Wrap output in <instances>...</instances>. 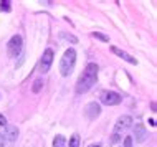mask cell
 <instances>
[{
  "instance_id": "cell-1",
  "label": "cell",
  "mask_w": 157,
  "mask_h": 147,
  "mask_svg": "<svg viewBox=\"0 0 157 147\" xmlns=\"http://www.w3.org/2000/svg\"><path fill=\"white\" fill-rule=\"evenodd\" d=\"M96 79H98V65L96 63H88L83 74L76 83V94H83L86 91H90L94 86Z\"/></svg>"
},
{
  "instance_id": "cell-2",
  "label": "cell",
  "mask_w": 157,
  "mask_h": 147,
  "mask_svg": "<svg viewBox=\"0 0 157 147\" xmlns=\"http://www.w3.org/2000/svg\"><path fill=\"white\" fill-rule=\"evenodd\" d=\"M75 65H76V51L73 48H68L65 51V55L61 56V61H60L61 76H70L75 70Z\"/></svg>"
},
{
  "instance_id": "cell-3",
  "label": "cell",
  "mask_w": 157,
  "mask_h": 147,
  "mask_svg": "<svg viewBox=\"0 0 157 147\" xmlns=\"http://www.w3.org/2000/svg\"><path fill=\"white\" fill-rule=\"evenodd\" d=\"M22 48H23V38L20 35H13L7 45L8 55H10V56H18V55L22 53Z\"/></svg>"
},
{
  "instance_id": "cell-4",
  "label": "cell",
  "mask_w": 157,
  "mask_h": 147,
  "mask_svg": "<svg viewBox=\"0 0 157 147\" xmlns=\"http://www.w3.org/2000/svg\"><path fill=\"white\" fill-rule=\"evenodd\" d=\"M99 99L106 106H116V104H119L122 101V96L119 93H116V91H103Z\"/></svg>"
},
{
  "instance_id": "cell-5",
  "label": "cell",
  "mask_w": 157,
  "mask_h": 147,
  "mask_svg": "<svg viewBox=\"0 0 157 147\" xmlns=\"http://www.w3.org/2000/svg\"><path fill=\"white\" fill-rule=\"evenodd\" d=\"M53 50L52 48H46L43 51V56H41L40 61V71L41 73H48L50 68H52V63H53Z\"/></svg>"
},
{
  "instance_id": "cell-6",
  "label": "cell",
  "mask_w": 157,
  "mask_h": 147,
  "mask_svg": "<svg viewBox=\"0 0 157 147\" xmlns=\"http://www.w3.org/2000/svg\"><path fill=\"white\" fill-rule=\"evenodd\" d=\"M132 126V117L131 116H121L119 119H117V123L114 124V134H119L122 131H127V129Z\"/></svg>"
},
{
  "instance_id": "cell-7",
  "label": "cell",
  "mask_w": 157,
  "mask_h": 147,
  "mask_svg": "<svg viewBox=\"0 0 157 147\" xmlns=\"http://www.w3.org/2000/svg\"><path fill=\"white\" fill-rule=\"evenodd\" d=\"M84 114H86V117L90 121H94L96 117L101 114V106L96 103V101H93V103L86 104V107H84Z\"/></svg>"
},
{
  "instance_id": "cell-8",
  "label": "cell",
  "mask_w": 157,
  "mask_h": 147,
  "mask_svg": "<svg viewBox=\"0 0 157 147\" xmlns=\"http://www.w3.org/2000/svg\"><path fill=\"white\" fill-rule=\"evenodd\" d=\"M147 137H149V134H147L146 127H144L142 124H136L134 126V139H136V142H144Z\"/></svg>"
},
{
  "instance_id": "cell-9",
  "label": "cell",
  "mask_w": 157,
  "mask_h": 147,
  "mask_svg": "<svg viewBox=\"0 0 157 147\" xmlns=\"http://www.w3.org/2000/svg\"><path fill=\"white\" fill-rule=\"evenodd\" d=\"M111 51H113L114 55H117V56H119V58H122V60H124V61L131 63V65H137V60H136L134 56H131L129 53L122 51V50H119L117 47H111Z\"/></svg>"
},
{
  "instance_id": "cell-10",
  "label": "cell",
  "mask_w": 157,
  "mask_h": 147,
  "mask_svg": "<svg viewBox=\"0 0 157 147\" xmlns=\"http://www.w3.org/2000/svg\"><path fill=\"white\" fill-rule=\"evenodd\" d=\"M5 141H10V142H15L17 137H18V129L17 126H12V124H7L5 126Z\"/></svg>"
},
{
  "instance_id": "cell-11",
  "label": "cell",
  "mask_w": 157,
  "mask_h": 147,
  "mask_svg": "<svg viewBox=\"0 0 157 147\" xmlns=\"http://www.w3.org/2000/svg\"><path fill=\"white\" fill-rule=\"evenodd\" d=\"M53 147H66V139L61 136V134L55 136V139H53Z\"/></svg>"
},
{
  "instance_id": "cell-12",
  "label": "cell",
  "mask_w": 157,
  "mask_h": 147,
  "mask_svg": "<svg viewBox=\"0 0 157 147\" xmlns=\"http://www.w3.org/2000/svg\"><path fill=\"white\" fill-rule=\"evenodd\" d=\"M41 88H43V79H41V78L35 79V81H33V86H32V91L36 94V93H40V91H41Z\"/></svg>"
},
{
  "instance_id": "cell-13",
  "label": "cell",
  "mask_w": 157,
  "mask_h": 147,
  "mask_svg": "<svg viewBox=\"0 0 157 147\" xmlns=\"http://www.w3.org/2000/svg\"><path fill=\"white\" fill-rule=\"evenodd\" d=\"M60 38L66 40V41H71V43H78V38H76L75 35H71V33H66V32H61L60 33Z\"/></svg>"
},
{
  "instance_id": "cell-14",
  "label": "cell",
  "mask_w": 157,
  "mask_h": 147,
  "mask_svg": "<svg viewBox=\"0 0 157 147\" xmlns=\"http://www.w3.org/2000/svg\"><path fill=\"white\" fill-rule=\"evenodd\" d=\"M10 0H2V2H0V10L2 12H10L12 10V5H10Z\"/></svg>"
},
{
  "instance_id": "cell-15",
  "label": "cell",
  "mask_w": 157,
  "mask_h": 147,
  "mask_svg": "<svg viewBox=\"0 0 157 147\" xmlns=\"http://www.w3.org/2000/svg\"><path fill=\"white\" fill-rule=\"evenodd\" d=\"M70 147H79V134H73L70 137Z\"/></svg>"
},
{
  "instance_id": "cell-16",
  "label": "cell",
  "mask_w": 157,
  "mask_h": 147,
  "mask_svg": "<svg viewBox=\"0 0 157 147\" xmlns=\"http://www.w3.org/2000/svg\"><path fill=\"white\" fill-rule=\"evenodd\" d=\"M93 36L98 38V40H101V41H104V43H108V41H109V36L104 35V33H99V32H94V33H93Z\"/></svg>"
},
{
  "instance_id": "cell-17",
  "label": "cell",
  "mask_w": 157,
  "mask_h": 147,
  "mask_svg": "<svg viewBox=\"0 0 157 147\" xmlns=\"http://www.w3.org/2000/svg\"><path fill=\"white\" fill-rule=\"evenodd\" d=\"M132 137H131V136H126L124 137V147H132Z\"/></svg>"
},
{
  "instance_id": "cell-18",
  "label": "cell",
  "mask_w": 157,
  "mask_h": 147,
  "mask_svg": "<svg viewBox=\"0 0 157 147\" xmlns=\"http://www.w3.org/2000/svg\"><path fill=\"white\" fill-rule=\"evenodd\" d=\"M5 126H7V119H5V116L0 114V127H5Z\"/></svg>"
},
{
  "instance_id": "cell-19",
  "label": "cell",
  "mask_w": 157,
  "mask_h": 147,
  "mask_svg": "<svg viewBox=\"0 0 157 147\" xmlns=\"http://www.w3.org/2000/svg\"><path fill=\"white\" fill-rule=\"evenodd\" d=\"M117 141H121L119 134H113V139H111V142H113V144H114V142H117Z\"/></svg>"
},
{
  "instance_id": "cell-20",
  "label": "cell",
  "mask_w": 157,
  "mask_h": 147,
  "mask_svg": "<svg viewBox=\"0 0 157 147\" xmlns=\"http://www.w3.org/2000/svg\"><path fill=\"white\" fill-rule=\"evenodd\" d=\"M0 147H5V137H3L2 132H0Z\"/></svg>"
},
{
  "instance_id": "cell-21",
  "label": "cell",
  "mask_w": 157,
  "mask_h": 147,
  "mask_svg": "<svg viewBox=\"0 0 157 147\" xmlns=\"http://www.w3.org/2000/svg\"><path fill=\"white\" fill-rule=\"evenodd\" d=\"M149 124L152 126V127H154V126H155V119H154V117H152V119H149Z\"/></svg>"
},
{
  "instance_id": "cell-22",
  "label": "cell",
  "mask_w": 157,
  "mask_h": 147,
  "mask_svg": "<svg viewBox=\"0 0 157 147\" xmlns=\"http://www.w3.org/2000/svg\"><path fill=\"white\" fill-rule=\"evenodd\" d=\"M90 147H101L99 144H93V145H90Z\"/></svg>"
}]
</instances>
